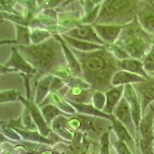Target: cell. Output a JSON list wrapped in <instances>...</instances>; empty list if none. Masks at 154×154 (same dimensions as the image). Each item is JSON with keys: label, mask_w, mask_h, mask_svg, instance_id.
<instances>
[{"label": "cell", "mask_w": 154, "mask_h": 154, "mask_svg": "<svg viewBox=\"0 0 154 154\" xmlns=\"http://www.w3.org/2000/svg\"><path fill=\"white\" fill-rule=\"evenodd\" d=\"M144 79H147L137 73H133L126 70L119 69L112 76L111 84L112 86H125L127 84H133L134 82L143 81Z\"/></svg>", "instance_id": "cell-16"}, {"label": "cell", "mask_w": 154, "mask_h": 154, "mask_svg": "<svg viewBox=\"0 0 154 154\" xmlns=\"http://www.w3.org/2000/svg\"><path fill=\"white\" fill-rule=\"evenodd\" d=\"M118 66L120 69L137 73L138 75H142L147 79L150 78L144 69L143 62L142 60L133 59V58H130V59L123 60H118Z\"/></svg>", "instance_id": "cell-17"}, {"label": "cell", "mask_w": 154, "mask_h": 154, "mask_svg": "<svg viewBox=\"0 0 154 154\" xmlns=\"http://www.w3.org/2000/svg\"><path fill=\"white\" fill-rule=\"evenodd\" d=\"M146 61L154 62V44L152 45V46L150 47L149 50L148 51L147 54L146 55V56L144 57L143 60V62Z\"/></svg>", "instance_id": "cell-37"}, {"label": "cell", "mask_w": 154, "mask_h": 154, "mask_svg": "<svg viewBox=\"0 0 154 154\" xmlns=\"http://www.w3.org/2000/svg\"><path fill=\"white\" fill-rule=\"evenodd\" d=\"M112 115L126 126L133 138H136L137 137V133L138 130L133 121L130 105L124 96L122 97L119 103L115 107L112 112Z\"/></svg>", "instance_id": "cell-7"}, {"label": "cell", "mask_w": 154, "mask_h": 154, "mask_svg": "<svg viewBox=\"0 0 154 154\" xmlns=\"http://www.w3.org/2000/svg\"><path fill=\"white\" fill-rule=\"evenodd\" d=\"M138 95L139 100L142 107V116L146 112V109L154 101V78L133 83Z\"/></svg>", "instance_id": "cell-5"}, {"label": "cell", "mask_w": 154, "mask_h": 154, "mask_svg": "<svg viewBox=\"0 0 154 154\" xmlns=\"http://www.w3.org/2000/svg\"><path fill=\"white\" fill-rule=\"evenodd\" d=\"M100 146L101 153H109V130L105 132L100 137Z\"/></svg>", "instance_id": "cell-31"}, {"label": "cell", "mask_w": 154, "mask_h": 154, "mask_svg": "<svg viewBox=\"0 0 154 154\" xmlns=\"http://www.w3.org/2000/svg\"><path fill=\"white\" fill-rule=\"evenodd\" d=\"M40 110L46 123L49 126L51 124V123H53L55 118H56L61 114L69 116L67 114H65V112H63L59 107L55 106L54 104H45L43 105V106H42Z\"/></svg>", "instance_id": "cell-22"}, {"label": "cell", "mask_w": 154, "mask_h": 154, "mask_svg": "<svg viewBox=\"0 0 154 154\" xmlns=\"http://www.w3.org/2000/svg\"><path fill=\"white\" fill-rule=\"evenodd\" d=\"M2 133H5V137L7 136L11 140H14V141H18V140H20V139H21V137L13 130H14L13 127L11 128L9 126H2Z\"/></svg>", "instance_id": "cell-34"}, {"label": "cell", "mask_w": 154, "mask_h": 154, "mask_svg": "<svg viewBox=\"0 0 154 154\" xmlns=\"http://www.w3.org/2000/svg\"><path fill=\"white\" fill-rule=\"evenodd\" d=\"M54 75L52 73L42 78L37 84L36 93H35V103L36 105H39L47 96L48 93H50V86Z\"/></svg>", "instance_id": "cell-21"}, {"label": "cell", "mask_w": 154, "mask_h": 154, "mask_svg": "<svg viewBox=\"0 0 154 154\" xmlns=\"http://www.w3.org/2000/svg\"><path fill=\"white\" fill-rule=\"evenodd\" d=\"M143 68L147 74L154 72V62L146 61L143 62Z\"/></svg>", "instance_id": "cell-36"}, {"label": "cell", "mask_w": 154, "mask_h": 154, "mask_svg": "<svg viewBox=\"0 0 154 154\" xmlns=\"http://www.w3.org/2000/svg\"><path fill=\"white\" fill-rule=\"evenodd\" d=\"M19 93L15 89H9L1 92V103H8V102H14L16 99L19 98Z\"/></svg>", "instance_id": "cell-29"}, {"label": "cell", "mask_w": 154, "mask_h": 154, "mask_svg": "<svg viewBox=\"0 0 154 154\" xmlns=\"http://www.w3.org/2000/svg\"><path fill=\"white\" fill-rule=\"evenodd\" d=\"M124 97L127 100L128 103L130 106L132 116L136 125L137 130H139L140 127V123L141 120V115H142V107L141 103L139 100L138 95L135 88L133 87V84L125 85L124 87Z\"/></svg>", "instance_id": "cell-9"}, {"label": "cell", "mask_w": 154, "mask_h": 154, "mask_svg": "<svg viewBox=\"0 0 154 154\" xmlns=\"http://www.w3.org/2000/svg\"><path fill=\"white\" fill-rule=\"evenodd\" d=\"M137 19L146 32L154 35V5L143 2L137 12Z\"/></svg>", "instance_id": "cell-10"}, {"label": "cell", "mask_w": 154, "mask_h": 154, "mask_svg": "<svg viewBox=\"0 0 154 154\" xmlns=\"http://www.w3.org/2000/svg\"><path fill=\"white\" fill-rule=\"evenodd\" d=\"M152 43L154 44V35H153V38H152Z\"/></svg>", "instance_id": "cell-41"}, {"label": "cell", "mask_w": 154, "mask_h": 154, "mask_svg": "<svg viewBox=\"0 0 154 154\" xmlns=\"http://www.w3.org/2000/svg\"><path fill=\"white\" fill-rule=\"evenodd\" d=\"M125 86H113L106 92V105L104 106L103 111L109 115H112L115 107L117 106L119 102L122 99V95L124 92Z\"/></svg>", "instance_id": "cell-15"}, {"label": "cell", "mask_w": 154, "mask_h": 154, "mask_svg": "<svg viewBox=\"0 0 154 154\" xmlns=\"http://www.w3.org/2000/svg\"><path fill=\"white\" fill-rule=\"evenodd\" d=\"M143 2L141 0H104L95 24H129L137 17V12Z\"/></svg>", "instance_id": "cell-3"}, {"label": "cell", "mask_w": 154, "mask_h": 154, "mask_svg": "<svg viewBox=\"0 0 154 154\" xmlns=\"http://www.w3.org/2000/svg\"><path fill=\"white\" fill-rule=\"evenodd\" d=\"M64 34L68 36L77 38V39H80V40L100 44L103 46L105 45V42L99 37L93 26H91V25L81 24L75 28L67 30Z\"/></svg>", "instance_id": "cell-8"}, {"label": "cell", "mask_w": 154, "mask_h": 154, "mask_svg": "<svg viewBox=\"0 0 154 154\" xmlns=\"http://www.w3.org/2000/svg\"><path fill=\"white\" fill-rule=\"evenodd\" d=\"M113 146L117 153H131L130 149L128 148L127 144L124 141L119 140V139H118V140L114 142Z\"/></svg>", "instance_id": "cell-33"}, {"label": "cell", "mask_w": 154, "mask_h": 154, "mask_svg": "<svg viewBox=\"0 0 154 154\" xmlns=\"http://www.w3.org/2000/svg\"><path fill=\"white\" fill-rule=\"evenodd\" d=\"M61 90V89H60ZM96 90L93 88H85L81 86H67L60 93L69 101L76 103H93V97Z\"/></svg>", "instance_id": "cell-6"}, {"label": "cell", "mask_w": 154, "mask_h": 154, "mask_svg": "<svg viewBox=\"0 0 154 154\" xmlns=\"http://www.w3.org/2000/svg\"><path fill=\"white\" fill-rule=\"evenodd\" d=\"M106 96L103 94V92L95 91L93 97V103L96 109L103 111L106 105Z\"/></svg>", "instance_id": "cell-28"}, {"label": "cell", "mask_w": 154, "mask_h": 154, "mask_svg": "<svg viewBox=\"0 0 154 154\" xmlns=\"http://www.w3.org/2000/svg\"><path fill=\"white\" fill-rule=\"evenodd\" d=\"M143 2H146V3H149L150 5H154V0H141Z\"/></svg>", "instance_id": "cell-38"}, {"label": "cell", "mask_w": 154, "mask_h": 154, "mask_svg": "<svg viewBox=\"0 0 154 154\" xmlns=\"http://www.w3.org/2000/svg\"><path fill=\"white\" fill-rule=\"evenodd\" d=\"M12 53L8 62H5V66L15 69L17 71H21L26 74H33L36 72L35 68L32 66L29 63L25 60L24 58L19 53L16 47H12Z\"/></svg>", "instance_id": "cell-12"}, {"label": "cell", "mask_w": 154, "mask_h": 154, "mask_svg": "<svg viewBox=\"0 0 154 154\" xmlns=\"http://www.w3.org/2000/svg\"><path fill=\"white\" fill-rule=\"evenodd\" d=\"M96 33L105 44L114 43L119 37L124 26H114V25L93 24Z\"/></svg>", "instance_id": "cell-11"}, {"label": "cell", "mask_w": 154, "mask_h": 154, "mask_svg": "<svg viewBox=\"0 0 154 154\" xmlns=\"http://www.w3.org/2000/svg\"><path fill=\"white\" fill-rule=\"evenodd\" d=\"M19 98L21 99L23 103L25 104V106L29 110L30 113L32 116V119H34V122L36 123L38 128L39 129V132H40L41 134L44 137H46V136L49 135L50 129H49V127H48L49 125L46 123V120H45L41 112V110L38 109L36 104L33 102H31L29 100H25L24 99L22 98L21 96H19Z\"/></svg>", "instance_id": "cell-13"}, {"label": "cell", "mask_w": 154, "mask_h": 154, "mask_svg": "<svg viewBox=\"0 0 154 154\" xmlns=\"http://www.w3.org/2000/svg\"><path fill=\"white\" fill-rule=\"evenodd\" d=\"M61 36L69 46L73 48V49H78V50L87 52V51H93L96 50V49H100L103 47V45L77 39V38H72V37L68 36V35L64 33L61 34Z\"/></svg>", "instance_id": "cell-19"}, {"label": "cell", "mask_w": 154, "mask_h": 154, "mask_svg": "<svg viewBox=\"0 0 154 154\" xmlns=\"http://www.w3.org/2000/svg\"><path fill=\"white\" fill-rule=\"evenodd\" d=\"M51 37L49 31L39 28H32L30 29V40L31 44H38L44 42Z\"/></svg>", "instance_id": "cell-24"}, {"label": "cell", "mask_w": 154, "mask_h": 154, "mask_svg": "<svg viewBox=\"0 0 154 154\" xmlns=\"http://www.w3.org/2000/svg\"><path fill=\"white\" fill-rule=\"evenodd\" d=\"M152 38L153 35L146 32L141 27L136 17L133 22L123 26L114 43L123 48L131 58L143 61L153 45Z\"/></svg>", "instance_id": "cell-4"}, {"label": "cell", "mask_w": 154, "mask_h": 154, "mask_svg": "<svg viewBox=\"0 0 154 154\" xmlns=\"http://www.w3.org/2000/svg\"><path fill=\"white\" fill-rule=\"evenodd\" d=\"M103 1L104 0H82V3H83L86 14L93 10L97 5L103 3Z\"/></svg>", "instance_id": "cell-35"}, {"label": "cell", "mask_w": 154, "mask_h": 154, "mask_svg": "<svg viewBox=\"0 0 154 154\" xmlns=\"http://www.w3.org/2000/svg\"><path fill=\"white\" fill-rule=\"evenodd\" d=\"M153 130H154V122H153Z\"/></svg>", "instance_id": "cell-42"}, {"label": "cell", "mask_w": 154, "mask_h": 154, "mask_svg": "<svg viewBox=\"0 0 154 154\" xmlns=\"http://www.w3.org/2000/svg\"><path fill=\"white\" fill-rule=\"evenodd\" d=\"M17 1L18 0H1V11L18 13L15 10Z\"/></svg>", "instance_id": "cell-32"}, {"label": "cell", "mask_w": 154, "mask_h": 154, "mask_svg": "<svg viewBox=\"0 0 154 154\" xmlns=\"http://www.w3.org/2000/svg\"><path fill=\"white\" fill-rule=\"evenodd\" d=\"M16 48L25 60L38 71V77L46 72L53 74L58 69L66 66L65 52L56 35L40 43L19 45Z\"/></svg>", "instance_id": "cell-2"}, {"label": "cell", "mask_w": 154, "mask_h": 154, "mask_svg": "<svg viewBox=\"0 0 154 154\" xmlns=\"http://www.w3.org/2000/svg\"><path fill=\"white\" fill-rule=\"evenodd\" d=\"M153 146H154V140H153Z\"/></svg>", "instance_id": "cell-43"}, {"label": "cell", "mask_w": 154, "mask_h": 154, "mask_svg": "<svg viewBox=\"0 0 154 154\" xmlns=\"http://www.w3.org/2000/svg\"><path fill=\"white\" fill-rule=\"evenodd\" d=\"M100 6H101V4L97 5V6H96V8H94L92 11H90L89 12L85 14V16H83L80 20L81 24L90 25L91 23H93L94 22H96V19L98 17Z\"/></svg>", "instance_id": "cell-27"}, {"label": "cell", "mask_w": 154, "mask_h": 154, "mask_svg": "<svg viewBox=\"0 0 154 154\" xmlns=\"http://www.w3.org/2000/svg\"><path fill=\"white\" fill-rule=\"evenodd\" d=\"M154 108L152 104L149 106V110L146 114L143 115V118L140 120V130L141 138L148 140H154Z\"/></svg>", "instance_id": "cell-14"}, {"label": "cell", "mask_w": 154, "mask_h": 154, "mask_svg": "<svg viewBox=\"0 0 154 154\" xmlns=\"http://www.w3.org/2000/svg\"><path fill=\"white\" fill-rule=\"evenodd\" d=\"M104 46L106 47V49H107L109 52H111L118 60H123L131 58L130 55L128 54L123 48H121L120 46H119L116 44H105Z\"/></svg>", "instance_id": "cell-25"}, {"label": "cell", "mask_w": 154, "mask_h": 154, "mask_svg": "<svg viewBox=\"0 0 154 154\" xmlns=\"http://www.w3.org/2000/svg\"><path fill=\"white\" fill-rule=\"evenodd\" d=\"M36 2H37V3H38V7L40 8L41 5H42V3L44 2V0H36Z\"/></svg>", "instance_id": "cell-39"}, {"label": "cell", "mask_w": 154, "mask_h": 154, "mask_svg": "<svg viewBox=\"0 0 154 154\" xmlns=\"http://www.w3.org/2000/svg\"><path fill=\"white\" fill-rule=\"evenodd\" d=\"M47 99L51 101L50 103H52V104L59 107L63 112L68 115H74L75 113V109L58 91L50 92L49 95L47 96Z\"/></svg>", "instance_id": "cell-20"}, {"label": "cell", "mask_w": 154, "mask_h": 154, "mask_svg": "<svg viewBox=\"0 0 154 154\" xmlns=\"http://www.w3.org/2000/svg\"><path fill=\"white\" fill-rule=\"evenodd\" d=\"M138 146L143 153H154L153 141L140 138Z\"/></svg>", "instance_id": "cell-30"}, {"label": "cell", "mask_w": 154, "mask_h": 154, "mask_svg": "<svg viewBox=\"0 0 154 154\" xmlns=\"http://www.w3.org/2000/svg\"><path fill=\"white\" fill-rule=\"evenodd\" d=\"M148 75H149V77H152V78H154V72H151V73H149Z\"/></svg>", "instance_id": "cell-40"}, {"label": "cell", "mask_w": 154, "mask_h": 154, "mask_svg": "<svg viewBox=\"0 0 154 154\" xmlns=\"http://www.w3.org/2000/svg\"><path fill=\"white\" fill-rule=\"evenodd\" d=\"M69 48L80 63L82 77L94 90L106 92L113 87L111 79L120 69L117 59L105 46L87 52Z\"/></svg>", "instance_id": "cell-1"}, {"label": "cell", "mask_w": 154, "mask_h": 154, "mask_svg": "<svg viewBox=\"0 0 154 154\" xmlns=\"http://www.w3.org/2000/svg\"><path fill=\"white\" fill-rule=\"evenodd\" d=\"M16 131L21 135L22 137L24 138V140H32V141H35V142H42L43 143H47L50 144V140H48L47 139L45 138V137H42L41 135L38 134L37 132H33V131H23L20 129L18 130V129H16Z\"/></svg>", "instance_id": "cell-26"}, {"label": "cell", "mask_w": 154, "mask_h": 154, "mask_svg": "<svg viewBox=\"0 0 154 154\" xmlns=\"http://www.w3.org/2000/svg\"><path fill=\"white\" fill-rule=\"evenodd\" d=\"M112 128H113L118 139L124 141L127 144L128 146H130V150H135V146H136L135 141L133 138V136L130 134V131L128 130L126 126L122 122H120L117 118H116L113 115H112Z\"/></svg>", "instance_id": "cell-18"}, {"label": "cell", "mask_w": 154, "mask_h": 154, "mask_svg": "<svg viewBox=\"0 0 154 154\" xmlns=\"http://www.w3.org/2000/svg\"><path fill=\"white\" fill-rule=\"evenodd\" d=\"M16 43L19 45H29L31 44L30 40V29L26 26L16 25Z\"/></svg>", "instance_id": "cell-23"}]
</instances>
